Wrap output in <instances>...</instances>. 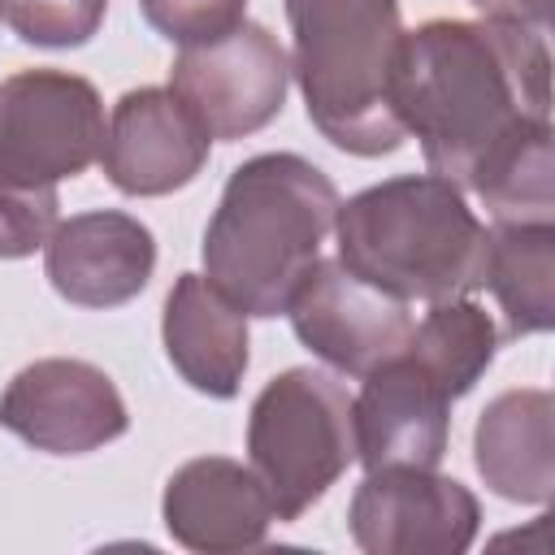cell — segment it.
Listing matches in <instances>:
<instances>
[{"label":"cell","instance_id":"cell-15","mask_svg":"<svg viewBox=\"0 0 555 555\" xmlns=\"http://www.w3.org/2000/svg\"><path fill=\"white\" fill-rule=\"evenodd\" d=\"M247 312L208 278L182 273L165 299V351L199 395L230 399L247 373Z\"/></svg>","mask_w":555,"mask_h":555},{"label":"cell","instance_id":"cell-12","mask_svg":"<svg viewBox=\"0 0 555 555\" xmlns=\"http://www.w3.org/2000/svg\"><path fill=\"white\" fill-rule=\"evenodd\" d=\"M208 130L169 87H139L113 104L100 165L126 195H169L208 160Z\"/></svg>","mask_w":555,"mask_h":555},{"label":"cell","instance_id":"cell-14","mask_svg":"<svg viewBox=\"0 0 555 555\" xmlns=\"http://www.w3.org/2000/svg\"><path fill=\"white\" fill-rule=\"evenodd\" d=\"M165 529L191 551H247L260 546L273 503L251 468L225 455L182 464L165 486Z\"/></svg>","mask_w":555,"mask_h":555},{"label":"cell","instance_id":"cell-9","mask_svg":"<svg viewBox=\"0 0 555 555\" xmlns=\"http://www.w3.org/2000/svg\"><path fill=\"white\" fill-rule=\"evenodd\" d=\"M0 425L48 455H87L126 434L130 416L108 382L87 360H35L0 395Z\"/></svg>","mask_w":555,"mask_h":555},{"label":"cell","instance_id":"cell-17","mask_svg":"<svg viewBox=\"0 0 555 555\" xmlns=\"http://www.w3.org/2000/svg\"><path fill=\"white\" fill-rule=\"evenodd\" d=\"M481 286L503 308V338L542 334L555 321V225L551 221H494L486 234Z\"/></svg>","mask_w":555,"mask_h":555},{"label":"cell","instance_id":"cell-7","mask_svg":"<svg viewBox=\"0 0 555 555\" xmlns=\"http://www.w3.org/2000/svg\"><path fill=\"white\" fill-rule=\"evenodd\" d=\"M286 82L291 61L256 22L182 43L169 69V91L199 117L208 139H243L269 126L286 104Z\"/></svg>","mask_w":555,"mask_h":555},{"label":"cell","instance_id":"cell-2","mask_svg":"<svg viewBox=\"0 0 555 555\" xmlns=\"http://www.w3.org/2000/svg\"><path fill=\"white\" fill-rule=\"evenodd\" d=\"M334 182L295 152L238 165L204 230V278L243 312L278 317L321 260L334 230Z\"/></svg>","mask_w":555,"mask_h":555},{"label":"cell","instance_id":"cell-1","mask_svg":"<svg viewBox=\"0 0 555 555\" xmlns=\"http://www.w3.org/2000/svg\"><path fill=\"white\" fill-rule=\"evenodd\" d=\"M390 108L429 173L473 191L520 134L551 121L546 30L451 17L403 30Z\"/></svg>","mask_w":555,"mask_h":555},{"label":"cell","instance_id":"cell-21","mask_svg":"<svg viewBox=\"0 0 555 555\" xmlns=\"http://www.w3.org/2000/svg\"><path fill=\"white\" fill-rule=\"evenodd\" d=\"M56 230V186H22L0 178V260L30 256Z\"/></svg>","mask_w":555,"mask_h":555},{"label":"cell","instance_id":"cell-19","mask_svg":"<svg viewBox=\"0 0 555 555\" xmlns=\"http://www.w3.org/2000/svg\"><path fill=\"white\" fill-rule=\"evenodd\" d=\"M473 191L486 199L494 221H551L555 217V182H551V121L520 134L477 182Z\"/></svg>","mask_w":555,"mask_h":555},{"label":"cell","instance_id":"cell-20","mask_svg":"<svg viewBox=\"0 0 555 555\" xmlns=\"http://www.w3.org/2000/svg\"><path fill=\"white\" fill-rule=\"evenodd\" d=\"M108 0H0V17L17 39L39 48H78L95 35Z\"/></svg>","mask_w":555,"mask_h":555},{"label":"cell","instance_id":"cell-23","mask_svg":"<svg viewBox=\"0 0 555 555\" xmlns=\"http://www.w3.org/2000/svg\"><path fill=\"white\" fill-rule=\"evenodd\" d=\"M486 22H507V26H529L546 30L551 26V0H473Z\"/></svg>","mask_w":555,"mask_h":555},{"label":"cell","instance_id":"cell-5","mask_svg":"<svg viewBox=\"0 0 555 555\" xmlns=\"http://www.w3.org/2000/svg\"><path fill=\"white\" fill-rule=\"evenodd\" d=\"M247 455L273 516L299 520L356 460L347 390L321 369H286L251 403Z\"/></svg>","mask_w":555,"mask_h":555},{"label":"cell","instance_id":"cell-4","mask_svg":"<svg viewBox=\"0 0 555 555\" xmlns=\"http://www.w3.org/2000/svg\"><path fill=\"white\" fill-rule=\"evenodd\" d=\"M295 78L312 126L343 152L382 156L403 143L390 74L403 43L399 0H286Z\"/></svg>","mask_w":555,"mask_h":555},{"label":"cell","instance_id":"cell-22","mask_svg":"<svg viewBox=\"0 0 555 555\" xmlns=\"http://www.w3.org/2000/svg\"><path fill=\"white\" fill-rule=\"evenodd\" d=\"M152 30H160L173 43L212 39L243 22L247 0H139Z\"/></svg>","mask_w":555,"mask_h":555},{"label":"cell","instance_id":"cell-13","mask_svg":"<svg viewBox=\"0 0 555 555\" xmlns=\"http://www.w3.org/2000/svg\"><path fill=\"white\" fill-rule=\"evenodd\" d=\"M43 251L52 291L78 308H117L134 299L156 269L152 230L113 208L61 221L48 234Z\"/></svg>","mask_w":555,"mask_h":555},{"label":"cell","instance_id":"cell-18","mask_svg":"<svg viewBox=\"0 0 555 555\" xmlns=\"http://www.w3.org/2000/svg\"><path fill=\"white\" fill-rule=\"evenodd\" d=\"M455 399L473 390V382L490 369L499 334L481 304L473 299H442L425 312V321H412V334L403 343Z\"/></svg>","mask_w":555,"mask_h":555},{"label":"cell","instance_id":"cell-10","mask_svg":"<svg viewBox=\"0 0 555 555\" xmlns=\"http://www.w3.org/2000/svg\"><path fill=\"white\" fill-rule=\"evenodd\" d=\"M286 312L299 343L351 377L373 373L412 334L408 304L364 282L343 260H317Z\"/></svg>","mask_w":555,"mask_h":555},{"label":"cell","instance_id":"cell-11","mask_svg":"<svg viewBox=\"0 0 555 555\" xmlns=\"http://www.w3.org/2000/svg\"><path fill=\"white\" fill-rule=\"evenodd\" d=\"M451 399L455 395L408 347L364 373V390L351 399L356 455L364 468H438L447 455Z\"/></svg>","mask_w":555,"mask_h":555},{"label":"cell","instance_id":"cell-8","mask_svg":"<svg viewBox=\"0 0 555 555\" xmlns=\"http://www.w3.org/2000/svg\"><path fill=\"white\" fill-rule=\"evenodd\" d=\"M351 538L369 555H460L481 507L468 486L434 468H369L351 499Z\"/></svg>","mask_w":555,"mask_h":555},{"label":"cell","instance_id":"cell-16","mask_svg":"<svg viewBox=\"0 0 555 555\" xmlns=\"http://www.w3.org/2000/svg\"><path fill=\"white\" fill-rule=\"evenodd\" d=\"M551 416H555V403L546 390H507L481 412L473 460L499 499L546 503L555 494Z\"/></svg>","mask_w":555,"mask_h":555},{"label":"cell","instance_id":"cell-3","mask_svg":"<svg viewBox=\"0 0 555 555\" xmlns=\"http://www.w3.org/2000/svg\"><path fill=\"white\" fill-rule=\"evenodd\" d=\"M338 260L395 299H460L481 286L486 225L438 173L377 182L334 212Z\"/></svg>","mask_w":555,"mask_h":555},{"label":"cell","instance_id":"cell-6","mask_svg":"<svg viewBox=\"0 0 555 555\" xmlns=\"http://www.w3.org/2000/svg\"><path fill=\"white\" fill-rule=\"evenodd\" d=\"M104 104L65 69H22L0 82V178L56 186L100 160Z\"/></svg>","mask_w":555,"mask_h":555}]
</instances>
